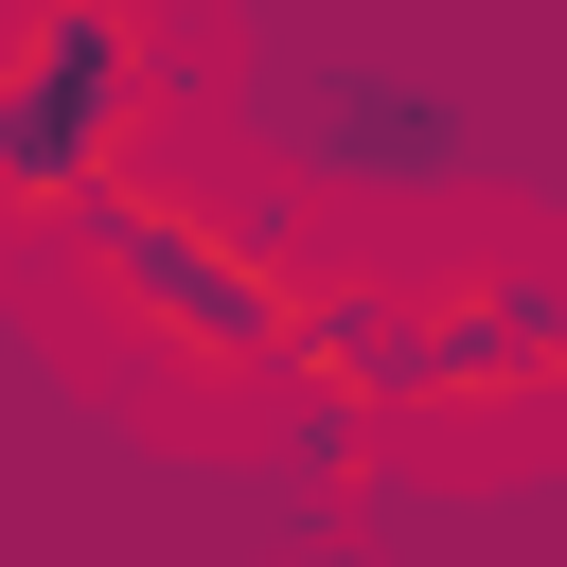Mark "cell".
<instances>
[{"mask_svg":"<svg viewBox=\"0 0 567 567\" xmlns=\"http://www.w3.org/2000/svg\"><path fill=\"white\" fill-rule=\"evenodd\" d=\"M71 301L159 372V390H213V408H266L284 390V319H301V248L266 195H195V177H124L53 230Z\"/></svg>","mask_w":567,"mask_h":567,"instance_id":"1","label":"cell"},{"mask_svg":"<svg viewBox=\"0 0 567 567\" xmlns=\"http://www.w3.org/2000/svg\"><path fill=\"white\" fill-rule=\"evenodd\" d=\"M195 53L89 0H18L0 18V230H71L89 195H124L177 124Z\"/></svg>","mask_w":567,"mask_h":567,"instance_id":"2","label":"cell"},{"mask_svg":"<svg viewBox=\"0 0 567 567\" xmlns=\"http://www.w3.org/2000/svg\"><path fill=\"white\" fill-rule=\"evenodd\" d=\"M567 408V266H443L408 284V354H390V425H532Z\"/></svg>","mask_w":567,"mask_h":567,"instance_id":"3","label":"cell"},{"mask_svg":"<svg viewBox=\"0 0 567 567\" xmlns=\"http://www.w3.org/2000/svg\"><path fill=\"white\" fill-rule=\"evenodd\" d=\"M284 142H301L319 177L425 195V177L478 159V106H461L443 71H408V53H301V71H284Z\"/></svg>","mask_w":567,"mask_h":567,"instance_id":"4","label":"cell"},{"mask_svg":"<svg viewBox=\"0 0 567 567\" xmlns=\"http://www.w3.org/2000/svg\"><path fill=\"white\" fill-rule=\"evenodd\" d=\"M266 443H284V461H301V478L337 496V478L372 461V408H337V390H266Z\"/></svg>","mask_w":567,"mask_h":567,"instance_id":"5","label":"cell"}]
</instances>
